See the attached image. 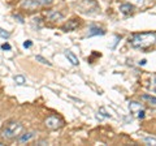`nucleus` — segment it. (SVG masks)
<instances>
[{
  "instance_id": "nucleus-1",
  "label": "nucleus",
  "mask_w": 156,
  "mask_h": 146,
  "mask_svg": "<svg viewBox=\"0 0 156 146\" xmlns=\"http://www.w3.org/2000/svg\"><path fill=\"white\" fill-rule=\"evenodd\" d=\"M130 45L135 48H146L156 43V34L155 33H140L135 34L130 38Z\"/></svg>"
},
{
  "instance_id": "nucleus-2",
  "label": "nucleus",
  "mask_w": 156,
  "mask_h": 146,
  "mask_svg": "<svg viewBox=\"0 0 156 146\" xmlns=\"http://www.w3.org/2000/svg\"><path fill=\"white\" fill-rule=\"evenodd\" d=\"M22 129H23V126L21 123H18V121H11V123H8L5 126H4L3 136L5 138H14V137H17V136L21 134Z\"/></svg>"
},
{
  "instance_id": "nucleus-3",
  "label": "nucleus",
  "mask_w": 156,
  "mask_h": 146,
  "mask_svg": "<svg viewBox=\"0 0 156 146\" xmlns=\"http://www.w3.org/2000/svg\"><path fill=\"white\" fill-rule=\"evenodd\" d=\"M129 110H130V112L138 119H143L146 116L144 107L142 103H139V102H134V100L129 102Z\"/></svg>"
},
{
  "instance_id": "nucleus-4",
  "label": "nucleus",
  "mask_w": 156,
  "mask_h": 146,
  "mask_svg": "<svg viewBox=\"0 0 156 146\" xmlns=\"http://www.w3.org/2000/svg\"><path fill=\"white\" fill-rule=\"evenodd\" d=\"M46 126L48 129H58L62 126V120L57 116H50V118L46 119Z\"/></svg>"
},
{
  "instance_id": "nucleus-5",
  "label": "nucleus",
  "mask_w": 156,
  "mask_h": 146,
  "mask_svg": "<svg viewBox=\"0 0 156 146\" xmlns=\"http://www.w3.org/2000/svg\"><path fill=\"white\" fill-rule=\"evenodd\" d=\"M105 31L103 30V29H100L99 26H96V25H91L89 27V33H87V35L89 37H92V35H103Z\"/></svg>"
},
{
  "instance_id": "nucleus-6",
  "label": "nucleus",
  "mask_w": 156,
  "mask_h": 146,
  "mask_svg": "<svg viewBox=\"0 0 156 146\" xmlns=\"http://www.w3.org/2000/svg\"><path fill=\"white\" fill-rule=\"evenodd\" d=\"M34 137H35V133H34V132H26V133H23V134L20 136L18 142L20 144H25V142H29L30 140H33Z\"/></svg>"
},
{
  "instance_id": "nucleus-7",
  "label": "nucleus",
  "mask_w": 156,
  "mask_h": 146,
  "mask_svg": "<svg viewBox=\"0 0 156 146\" xmlns=\"http://www.w3.org/2000/svg\"><path fill=\"white\" fill-rule=\"evenodd\" d=\"M64 55H65V57L68 59V61H70L72 65H78V63H80V61H78V57L72 51H65Z\"/></svg>"
},
{
  "instance_id": "nucleus-8",
  "label": "nucleus",
  "mask_w": 156,
  "mask_h": 146,
  "mask_svg": "<svg viewBox=\"0 0 156 146\" xmlns=\"http://www.w3.org/2000/svg\"><path fill=\"white\" fill-rule=\"evenodd\" d=\"M120 11L122 12L124 14H130V13H133L134 8H133V5H131L130 3H125V4H121L120 5Z\"/></svg>"
},
{
  "instance_id": "nucleus-9",
  "label": "nucleus",
  "mask_w": 156,
  "mask_h": 146,
  "mask_svg": "<svg viewBox=\"0 0 156 146\" xmlns=\"http://www.w3.org/2000/svg\"><path fill=\"white\" fill-rule=\"evenodd\" d=\"M140 99L144 100V102H147V103L151 106V107H156V97H152V95H147V94H144L140 97Z\"/></svg>"
},
{
  "instance_id": "nucleus-10",
  "label": "nucleus",
  "mask_w": 156,
  "mask_h": 146,
  "mask_svg": "<svg viewBox=\"0 0 156 146\" xmlns=\"http://www.w3.org/2000/svg\"><path fill=\"white\" fill-rule=\"evenodd\" d=\"M38 5L37 0H23L22 2V7H25L26 9H34Z\"/></svg>"
},
{
  "instance_id": "nucleus-11",
  "label": "nucleus",
  "mask_w": 156,
  "mask_h": 146,
  "mask_svg": "<svg viewBox=\"0 0 156 146\" xmlns=\"http://www.w3.org/2000/svg\"><path fill=\"white\" fill-rule=\"evenodd\" d=\"M77 26H78V22L73 20V21H70V22H68L66 25H65L64 27H62V29H64L65 31H72V30H74V29H76Z\"/></svg>"
},
{
  "instance_id": "nucleus-12",
  "label": "nucleus",
  "mask_w": 156,
  "mask_h": 146,
  "mask_svg": "<svg viewBox=\"0 0 156 146\" xmlns=\"http://www.w3.org/2000/svg\"><path fill=\"white\" fill-rule=\"evenodd\" d=\"M48 17H50L51 21H58L62 18V14L58 13V12H50L48 13Z\"/></svg>"
},
{
  "instance_id": "nucleus-13",
  "label": "nucleus",
  "mask_w": 156,
  "mask_h": 146,
  "mask_svg": "<svg viewBox=\"0 0 156 146\" xmlns=\"http://www.w3.org/2000/svg\"><path fill=\"white\" fill-rule=\"evenodd\" d=\"M143 142H144L146 145L156 146V138H155V137H144V138H143Z\"/></svg>"
},
{
  "instance_id": "nucleus-14",
  "label": "nucleus",
  "mask_w": 156,
  "mask_h": 146,
  "mask_svg": "<svg viewBox=\"0 0 156 146\" xmlns=\"http://www.w3.org/2000/svg\"><path fill=\"white\" fill-rule=\"evenodd\" d=\"M14 82H16L17 85H23L26 82V80H25V77L23 76L18 75V76H14Z\"/></svg>"
},
{
  "instance_id": "nucleus-15",
  "label": "nucleus",
  "mask_w": 156,
  "mask_h": 146,
  "mask_svg": "<svg viewBox=\"0 0 156 146\" xmlns=\"http://www.w3.org/2000/svg\"><path fill=\"white\" fill-rule=\"evenodd\" d=\"M35 59H37V60H38L39 63H42V64H44V65H48V67H51V65H52L50 61H48L47 59H44V57H43V56H41V55L35 56Z\"/></svg>"
},
{
  "instance_id": "nucleus-16",
  "label": "nucleus",
  "mask_w": 156,
  "mask_h": 146,
  "mask_svg": "<svg viewBox=\"0 0 156 146\" xmlns=\"http://www.w3.org/2000/svg\"><path fill=\"white\" fill-rule=\"evenodd\" d=\"M9 35H11V33L7 31V30H4V29L0 27V37L4 38V39H7V38H9Z\"/></svg>"
},
{
  "instance_id": "nucleus-17",
  "label": "nucleus",
  "mask_w": 156,
  "mask_h": 146,
  "mask_svg": "<svg viewBox=\"0 0 156 146\" xmlns=\"http://www.w3.org/2000/svg\"><path fill=\"white\" fill-rule=\"evenodd\" d=\"M38 4H42V5H48V4H51L53 0H37Z\"/></svg>"
},
{
  "instance_id": "nucleus-18",
  "label": "nucleus",
  "mask_w": 156,
  "mask_h": 146,
  "mask_svg": "<svg viewBox=\"0 0 156 146\" xmlns=\"http://www.w3.org/2000/svg\"><path fill=\"white\" fill-rule=\"evenodd\" d=\"M99 112H100V114H103L105 118H111V116H112L111 114H107V112H105V107H101V108L99 110Z\"/></svg>"
},
{
  "instance_id": "nucleus-19",
  "label": "nucleus",
  "mask_w": 156,
  "mask_h": 146,
  "mask_svg": "<svg viewBox=\"0 0 156 146\" xmlns=\"http://www.w3.org/2000/svg\"><path fill=\"white\" fill-rule=\"evenodd\" d=\"M129 3L135 4V5H140V4H143V0H129Z\"/></svg>"
},
{
  "instance_id": "nucleus-20",
  "label": "nucleus",
  "mask_w": 156,
  "mask_h": 146,
  "mask_svg": "<svg viewBox=\"0 0 156 146\" xmlns=\"http://www.w3.org/2000/svg\"><path fill=\"white\" fill-rule=\"evenodd\" d=\"M2 50H11V45H9V43H3Z\"/></svg>"
},
{
  "instance_id": "nucleus-21",
  "label": "nucleus",
  "mask_w": 156,
  "mask_h": 146,
  "mask_svg": "<svg viewBox=\"0 0 156 146\" xmlns=\"http://www.w3.org/2000/svg\"><path fill=\"white\" fill-rule=\"evenodd\" d=\"M31 45H33V42H31V41H26L25 43H23V47H25V48H29V47H31Z\"/></svg>"
},
{
  "instance_id": "nucleus-22",
  "label": "nucleus",
  "mask_w": 156,
  "mask_h": 146,
  "mask_svg": "<svg viewBox=\"0 0 156 146\" xmlns=\"http://www.w3.org/2000/svg\"><path fill=\"white\" fill-rule=\"evenodd\" d=\"M119 39H120V37H116L115 38V42H113V45H111V48H115V46H116V43L119 42Z\"/></svg>"
},
{
  "instance_id": "nucleus-23",
  "label": "nucleus",
  "mask_w": 156,
  "mask_h": 146,
  "mask_svg": "<svg viewBox=\"0 0 156 146\" xmlns=\"http://www.w3.org/2000/svg\"><path fill=\"white\" fill-rule=\"evenodd\" d=\"M14 18H16V20H17L20 24H23V20H22V18L20 17V16H14Z\"/></svg>"
},
{
  "instance_id": "nucleus-24",
  "label": "nucleus",
  "mask_w": 156,
  "mask_h": 146,
  "mask_svg": "<svg viewBox=\"0 0 156 146\" xmlns=\"http://www.w3.org/2000/svg\"><path fill=\"white\" fill-rule=\"evenodd\" d=\"M152 90H156V78H154V82H152Z\"/></svg>"
},
{
  "instance_id": "nucleus-25",
  "label": "nucleus",
  "mask_w": 156,
  "mask_h": 146,
  "mask_svg": "<svg viewBox=\"0 0 156 146\" xmlns=\"http://www.w3.org/2000/svg\"><path fill=\"white\" fill-rule=\"evenodd\" d=\"M139 64H140V65H144V64H146V60H142V61L139 63Z\"/></svg>"
},
{
  "instance_id": "nucleus-26",
  "label": "nucleus",
  "mask_w": 156,
  "mask_h": 146,
  "mask_svg": "<svg viewBox=\"0 0 156 146\" xmlns=\"http://www.w3.org/2000/svg\"><path fill=\"white\" fill-rule=\"evenodd\" d=\"M39 145H47V142H44V141H41V142H39Z\"/></svg>"
}]
</instances>
